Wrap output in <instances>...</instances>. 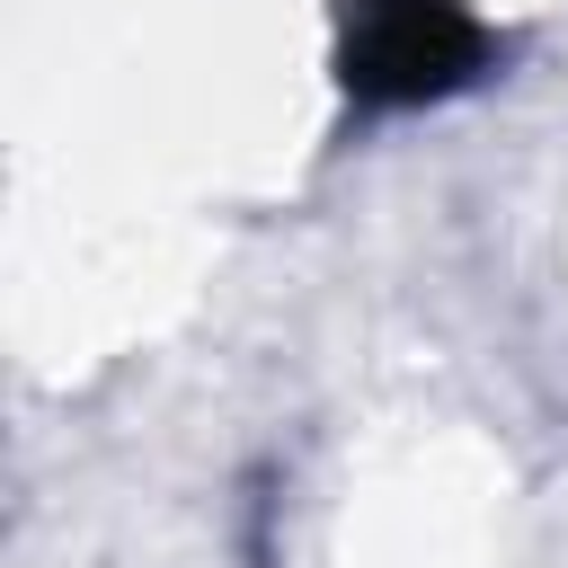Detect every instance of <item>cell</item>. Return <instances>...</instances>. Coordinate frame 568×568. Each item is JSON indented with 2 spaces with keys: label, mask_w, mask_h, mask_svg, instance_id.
Instances as JSON below:
<instances>
[{
  "label": "cell",
  "mask_w": 568,
  "mask_h": 568,
  "mask_svg": "<svg viewBox=\"0 0 568 568\" xmlns=\"http://www.w3.org/2000/svg\"><path fill=\"white\" fill-rule=\"evenodd\" d=\"M497 71V27L470 0H346L337 89L355 115H408Z\"/></svg>",
  "instance_id": "6da1fadb"
}]
</instances>
